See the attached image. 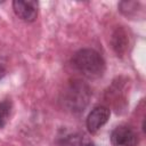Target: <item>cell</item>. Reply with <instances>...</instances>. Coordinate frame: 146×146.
Returning a JSON list of instances; mask_svg holds the SVG:
<instances>
[{
  "mask_svg": "<svg viewBox=\"0 0 146 146\" xmlns=\"http://www.w3.org/2000/svg\"><path fill=\"white\" fill-rule=\"evenodd\" d=\"M71 63L79 73L88 79L102 78L106 70V63L103 56L91 48H83L74 52Z\"/></svg>",
  "mask_w": 146,
  "mask_h": 146,
  "instance_id": "1",
  "label": "cell"
},
{
  "mask_svg": "<svg viewBox=\"0 0 146 146\" xmlns=\"http://www.w3.org/2000/svg\"><path fill=\"white\" fill-rule=\"evenodd\" d=\"M91 97L89 86L80 80L68 82L62 92L60 103L64 108L72 113H81L88 106Z\"/></svg>",
  "mask_w": 146,
  "mask_h": 146,
  "instance_id": "2",
  "label": "cell"
},
{
  "mask_svg": "<svg viewBox=\"0 0 146 146\" xmlns=\"http://www.w3.org/2000/svg\"><path fill=\"white\" fill-rule=\"evenodd\" d=\"M111 144L112 146H137L138 135L136 130L128 125L121 124L115 127L111 132Z\"/></svg>",
  "mask_w": 146,
  "mask_h": 146,
  "instance_id": "3",
  "label": "cell"
},
{
  "mask_svg": "<svg viewBox=\"0 0 146 146\" xmlns=\"http://www.w3.org/2000/svg\"><path fill=\"white\" fill-rule=\"evenodd\" d=\"M110 115H111V111L108 107L104 105L95 106L90 111L86 120V125L88 131L91 133H96L108 121Z\"/></svg>",
  "mask_w": 146,
  "mask_h": 146,
  "instance_id": "4",
  "label": "cell"
},
{
  "mask_svg": "<svg viewBox=\"0 0 146 146\" xmlns=\"http://www.w3.org/2000/svg\"><path fill=\"white\" fill-rule=\"evenodd\" d=\"M38 1H21L16 0L13 2V9L18 18L24 22L31 23L36 19L38 16Z\"/></svg>",
  "mask_w": 146,
  "mask_h": 146,
  "instance_id": "5",
  "label": "cell"
},
{
  "mask_svg": "<svg viewBox=\"0 0 146 146\" xmlns=\"http://www.w3.org/2000/svg\"><path fill=\"white\" fill-rule=\"evenodd\" d=\"M58 146H97V145L90 139H88L84 135L74 132L60 137L58 140Z\"/></svg>",
  "mask_w": 146,
  "mask_h": 146,
  "instance_id": "6",
  "label": "cell"
},
{
  "mask_svg": "<svg viewBox=\"0 0 146 146\" xmlns=\"http://www.w3.org/2000/svg\"><path fill=\"white\" fill-rule=\"evenodd\" d=\"M127 43H128V39H127V33L122 30V29H117L112 38V47L115 50V52L117 54V56L122 55L125 49H127Z\"/></svg>",
  "mask_w": 146,
  "mask_h": 146,
  "instance_id": "7",
  "label": "cell"
},
{
  "mask_svg": "<svg viewBox=\"0 0 146 146\" xmlns=\"http://www.w3.org/2000/svg\"><path fill=\"white\" fill-rule=\"evenodd\" d=\"M11 113V103L9 100L0 102V129L3 128L9 121Z\"/></svg>",
  "mask_w": 146,
  "mask_h": 146,
  "instance_id": "8",
  "label": "cell"
},
{
  "mask_svg": "<svg viewBox=\"0 0 146 146\" xmlns=\"http://www.w3.org/2000/svg\"><path fill=\"white\" fill-rule=\"evenodd\" d=\"M138 5L139 2H136V1H122L119 3V8H120V11L125 16H132L133 14L137 13Z\"/></svg>",
  "mask_w": 146,
  "mask_h": 146,
  "instance_id": "9",
  "label": "cell"
},
{
  "mask_svg": "<svg viewBox=\"0 0 146 146\" xmlns=\"http://www.w3.org/2000/svg\"><path fill=\"white\" fill-rule=\"evenodd\" d=\"M7 73V67H6V62L3 60V58L0 56V80L6 75Z\"/></svg>",
  "mask_w": 146,
  "mask_h": 146,
  "instance_id": "10",
  "label": "cell"
}]
</instances>
